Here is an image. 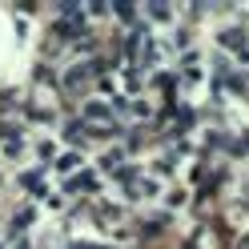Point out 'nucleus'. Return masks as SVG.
<instances>
[{
  "mask_svg": "<svg viewBox=\"0 0 249 249\" xmlns=\"http://www.w3.org/2000/svg\"><path fill=\"white\" fill-rule=\"evenodd\" d=\"M69 249H97V245H69Z\"/></svg>",
  "mask_w": 249,
  "mask_h": 249,
  "instance_id": "f257e3e1",
  "label": "nucleus"
}]
</instances>
